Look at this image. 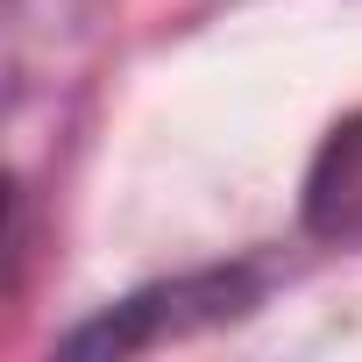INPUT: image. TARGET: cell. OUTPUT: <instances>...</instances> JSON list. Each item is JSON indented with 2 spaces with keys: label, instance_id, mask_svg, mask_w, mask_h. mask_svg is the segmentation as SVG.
<instances>
[{
  "label": "cell",
  "instance_id": "1",
  "mask_svg": "<svg viewBox=\"0 0 362 362\" xmlns=\"http://www.w3.org/2000/svg\"><path fill=\"white\" fill-rule=\"evenodd\" d=\"M249 305V284L242 277H185V284H163V291H142L114 313H100L93 327H78L64 348L71 355H135L163 334H185V327H214L228 313Z\"/></svg>",
  "mask_w": 362,
  "mask_h": 362
},
{
  "label": "cell",
  "instance_id": "2",
  "mask_svg": "<svg viewBox=\"0 0 362 362\" xmlns=\"http://www.w3.org/2000/svg\"><path fill=\"white\" fill-rule=\"evenodd\" d=\"M305 221L334 242H362V121L327 135L313 185H305Z\"/></svg>",
  "mask_w": 362,
  "mask_h": 362
}]
</instances>
